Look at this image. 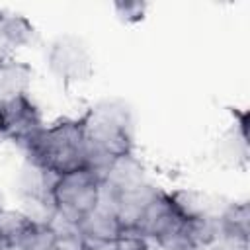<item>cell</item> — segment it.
<instances>
[{
	"label": "cell",
	"mask_w": 250,
	"mask_h": 250,
	"mask_svg": "<svg viewBox=\"0 0 250 250\" xmlns=\"http://www.w3.org/2000/svg\"><path fill=\"white\" fill-rule=\"evenodd\" d=\"M82 121L88 146V168L100 176L113 158L133 152V117L123 102H100L82 115Z\"/></svg>",
	"instance_id": "1"
},
{
	"label": "cell",
	"mask_w": 250,
	"mask_h": 250,
	"mask_svg": "<svg viewBox=\"0 0 250 250\" xmlns=\"http://www.w3.org/2000/svg\"><path fill=\"white\" fill-rule=\"evenodd\" d=\"M25 150L31 162L53 178L88 168V146L82 117L61 119L53 125H45Z\"/></svg>",
	"instance_id": "2"
},
{
	"label": "cell",
	"mask_w": 250,
	"mask_h": 250,
	"mask_svg": "<svg viewBox=\"0 0 250 250\" xmlns=\"http://www.w3.org/2000/svg\"><path fill=\"white\" fill-rule=\"evenodd\" d=\"M100 188L102 176L92 168H80L57 176L51 186V203L55 213L78 225V221L96 207Z\"/></svg>",
	"instance_id": "3"
},
{
	"label": "cell",
	"mask_w": 250,
	"mask_h": 250,
	"mask_svg": "<svg viewBox=\"0 0 250 250\" xmlns=\"http://www.w3.org/2000/svg\"><path fill=\"white\" fill-rule=\"evenodd\" d=\"M43 117L39 107L27 94L16 96L0 104V135L27 146L43 129Z\"/></svg>",
	"instance_id": "4"
},
{
	"label": "cell",
	"mask_w": 250,
	"mask_h": 250,
	"mask_svg": "<svg viewBox=\"0 0 250 250\" xmlns=\"http://www.w3.org/2000/svg\"><path fill=\"white\" fill-rule=\"evenodd\" d=\"M49 66L62 82H80L88 80L92 74V57L82 39L61 35L49 49Z\"/></svg>",
	"instance_id": "5"
},
{
	"label": "cell",
	"mask_w": 250,
	"mask_h": 250,
	"mask_svg": "<svg viewBox=\"0 0 250 250\" xmlns=\"http://www.w3.org/2000/svg\"><path fill=\"white\" fill-rule=\"evenodd\" d=\"M78 230L90 244L115 242L123 234V229L115 215V193L104 182L96 207L78 221Z\"/></svg>",
	"instance_id": "6"
},
{
	"label": "cell",
	"mask_w": 250,
	"mask_h": 250,
	"mask_svg": "<svg viewBox=\"0 0 250 250\" xmlns=\"http://www.w3.org/2000/svg\"><path fill=\"white\" fill-rule=\"evenodd\" d=\"M184 225L186 219L174 205L170 193L158 189L152 201L148 203V207L145 209L135 232L141 234L143 238H160L184 230Z\"/></svg>",
	"instance_id": "7"
},
{
	"label": "cell",
	"mask_w": 250,
	"mask_h": 250,
	"mask_svg": "<svg viewBox=\"0 0 250 250\" xmlns=\"http://www.w3.org/2000/svg\"><path fill=\"white\" fill-rule=\"evenodd\" d=\"M156 191H158V188L150 186L148 182L143 186L125 189V191H113L115 193V215H117V221H119L123 232L137 230V225H139L145 209L156 195Z\"/></svg>",
	"instance_id": "8"
},
{
	"label": "cell",
	"mask_w": 250,
	"mask_h": 250,
	"mask_svg": "<svg viewBox=\"0 0 250 250\" xmlns=\"http://www.w3.org/2000/svg\"><path fill=\"white\" fill-rule=\"evenodd\" d=\"M102 182L107 188H111L113 191H125V189L143 186V184H146L145 166L141 164L139 158H135L133 152L125 154V156H117L102 172Z\"/></svg>",
	"instance_id": "9"
},
{
	"label": "cell",
	"mask_w": 250,
	"mask_h": 250,
	"mask_svg": "<svg viewBox=\"0 0 250 250\" xmlns=\"http://www.w3.org/2000/svg\"><path fill=\"white\" fill-rule=\"evenodd\" d=\"M33 37L35 27L25 16L0 10V57H8L12 51L29 45Z\"/></svg>",
	"instance_id": "10"
},
{
	"label": "cell",
	"mask_w": 250,
	"mask_h": 250,
	"mask_svg": "<svg viewBox=\"0 0 250 250\" xmlns=\"http://www.w3.org/2000/svg\"><path fill=\"white\" fill-rule=\"evenodd\" d=\"M33 78V68L12 57H0V104L16 96L27 94Z\"/></svg>",
	"instance_id": "11"
},
{
	"label": "cell",
	"mask_w": 250,
	"mask_h": 250,
	"mask_svg": "<svg viewBox=\"0 0 250 250\" xmlns=\"http://www.w3.org/2000/svg\"><path fill=\"white\" fill-rule=\"evenodd\" d=\"M35 225V219L16 209H0V246H18Z\"/></svg>",
	"instance_id": "12"
},
{
	"label": "cell",
	"mask_w": 250,
	"mask_h": 250,
	"mask_svg": "<svg viewBox=\"0 0 250 250\" xmlns=\"http://www.w3.org/2000/svg\"><path fill=\"white\" fill-rule=\"evenodd\" d=\"M219 219H221V223H223L225 234H229V236H238V238H248L250 211H248V203H246V201L227 205V207L219 213Z\"/></svg>",
	"instance_id": "13"
},
{
	"label": "cell",
	"mask_w": 250,
	"mask_h": 250,
	"mask_svg": "<svg viewBox=\"0 0 250 250\" xmlns=\"http://www.w3.org/2000/svg\"><path fill=\"white\" fill-rule=\"evenodd\" d=\"M55 242L57 234L51 225L45 221H35V225L29 229V232L21 238L18 246H21L23 250H49L51 246H55Z\"/></svg>",
	"instance_id": "14"
},
{
	"label": "cell",
	"mask_w": 250,
	"mask_h": 250,
	"mask_svg": "<svg viewBox=\"0 0 250 250\" xmlns=\"http://www.w3.org/2000/svg\"><path fill=\"white\" fill-rule=\"evenodd\" d=\"M145 244L146 250H199L184 230L160 238H145Z\"/></svg>",
	"instance_id": "15"
},
{
	"label": "cell",
	"mask_w": 250,
	"mask_h": 250,
	"mask_svg": "<svg viewBox=\"0 0 250 250\" xmlns=\"http://www.w3.org/2000/svg\"><path fill=\"white\" fill-rule=\"evenodd\" d=\"M113 8L117 10V16L127 21V23H135V21H141L145 18V10H146V4L145 2H115Z\"/></svg>",
	"instance_id": "16"
},
{
	"label": "cell",
	"mask_w": 250,
	"mask_h": 250,
	"mask_svg": "<svg viewBox=\"0 0 250 250\" xmlns=\"http://www.w3.org/2000/svg\"><path fill=\"white\" fill-rule=\"evenodd\" d=\"M115 248L117 250H146L145 238L137 232H123L117 240H115Z\"/></svg>",
	"instance_id": "17"
},
{
	"label": "cell",
	"mask_w": 250,
	"mask_h": 250,
	"mask_svg": "<svg viewBox=\"0 0 250 250\" xmlns=\"http://www.w3.org/2000/svg\"><path fill=\"white\" fill-rule=\"evenodd\" d=\"M86 250H117V248H115V242H102V244H90L88 242Z\"/></svg>",
	"instance_id": "18"
},
{
	"label": "cell",
	"mask_w": 250,
	"mask_h": 250,
	"mask_svg": "<svg viewBox=\"0 0 250 250\" xmlns=\"http://www.w3.org/2000/svg\"><path fill=\"white\" fill-rule=\"evenodd\" d=\"M2 250H23L21 246H6V248H2Z\"/></svg>",
	"instance_id": "19"
},
{
	"label": "cell",
	"mask_w": 250,
	"mask_h": 250,
	"mask_svg": "<svg viewBox=\"0 0 250 250\" xmlns=\"http://www.w3.org/2000/svg\"><path fill=\"white\" fill-rule=\"evenodd\" d=\"M49 250H62V248H61V246H59V244H57V242H55V246H51V248H49Z\"/></svg>",
	"instance_id": "20"
},
{
	"label": "cell",
	"mask_w": 250,
	"mask_h": 250,
	"mask_svg": "<svg viewBox=\"0 0 250 250\" xmlns=\"http://www.w3.org/2000/svg\"><path fill=\"white\" fill-rule=\"evenodd\" d=\"M0 250H2V246H0Z\"/></svg>",
	"instance_id": "21"
}]
</instances>
